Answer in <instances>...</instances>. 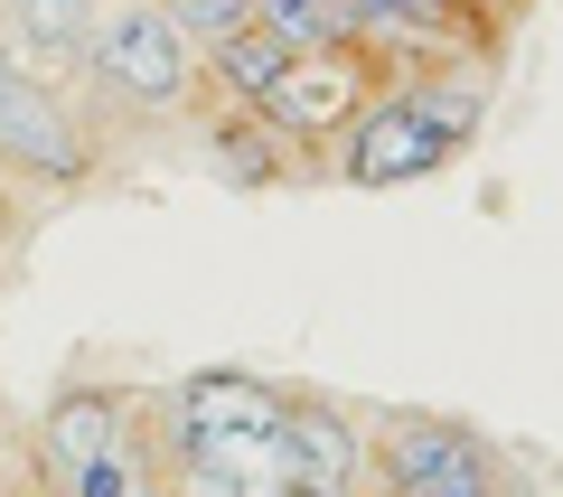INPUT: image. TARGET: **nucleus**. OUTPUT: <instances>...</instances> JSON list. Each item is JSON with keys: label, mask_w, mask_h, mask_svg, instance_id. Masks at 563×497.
<instances>
[{"label": "nucleus", "mask_w": 563, "mask_h": 497, "mask_svg": "<svg viewBox=\"0 0 563 497\" xmlns=\"http://www.w3.org/2000/svg\"><path fill=\"white\" fill-rule=\"evenodd\" d=\"M366 451H376V497H507L498 451L470 422L385 413V422H366Z\"/></svg>", "instance_id": "20e7f679"}, {"label": "nucleus", "mask_w": 563, "mask_h": 497, "mask_svg": "<svg viewBox=\"0 0 563 497\" xmlns=\"http://www.w3.org/2000/svg\"><path fill=\"white\" fill-rule=\"evenodd\" d=\"M376 66H385V57H376V47H357V38L301 47V57L254 95V113L273 122L291 151H339V141L357 132V113L376 103Z\"/></svg>", "instance_id": "7ed1b4c3"}, {"label": "nucleus", "mask_w": 563, "mask_h": 497, "mask_svg": "<svg viewBox=\"0 0 563 497\" xmlns=\"http://www.w3.org/2000/svg\"><path fill=\"white\" fill-rule=\"evenodd\" d=\"M207 151H217V169H225L235 188H282V179H291V159H301L273 122L254 113V103H225V113L207 122Z\"/></svg>", "instance_id": "6e6552de"}, {"label": "nucleus", "mask_w": 563, "mask_h": 497, "mask_svg": "<svg viewBox=\"0 0 563 497\" xmlns=\"http://www.w3.org/2000/svg\"><path fill=\"white\" fill-rule=\"evenodd\" d=\"M0 169L57 179V188H76L85 169H95V141L76 132V103H57V85H47L38 66H20V57L0 76Z\"/></svg>", "instance_id": "39448f33"}, {"label": "nucleus", "mask_w": 563, "mask_h": 497, "mask_svg": "<svg viewBox=\"0 0 563 497\" xmlns=\"http://www.w3.org/2000/svg\"><path fill=\"white\" fill-rule=\"evenodd\" d=\"M291 57H301V47H282L263 20H244V29H225V38L207 47V85H217L225 103H254L263 85H273L282 66H291Z\"/></svg>", "instance_id": "1a4fd4ad"}, {"label": "nucleus", "mask_w": 563, "mask_h": 497, "mask_svg": "<svg viewBox=\"0 0 563 497\" xmlns=\"http://www.w3.org/2000/svg\"><path fill=\"white\" fill-rule=\"evenodd\" d=\"M85 76H95L103 95H122L132 113H179L207 85V57L179 29L169 0H103L95 38H85Z\"/></svg>", "instance_id": "f03ea898"}, {"label": "nucleus", "mask_w": 563, "mask_h": 497, "mask_svg": "<svg viewBox=\"0 0 563 497\" xmlns=\"http://www.w3.org/2000/svg\"><path fill=\"white\" fill-rule=\"evenodd\" d=\"M479 122H488V66L479 57L413 66V76L376 85L357 132L339 141V169H347V188H413L432 169H451L479 141Z\"/></svg>", "instance_id": "f257e3e1"}, {"label": "nucleus", "mask_w": 563, "mask_h": 497, "mask_svg": "<svg viewBox=\"0 0 563 497\" xmlns=\"http://www.w3.org/2000/svg\"><path fill=\"white\" fill-rule=\"evenodd\" d=\"M282 460H291V497H366L376 488L366 422L329 395H282Z\"/></svg>", "instance_id": "0eeeda50"}, {"label": "nucleus", "mask_w": 563, "mask_h": 497, "mask_svg": "<svg viewBox=\"0 0 563 497\" xmlns=\"http://www.w3.org/2000/svg\"><path fill=\"white\" fill-rule=\"evenodd\" d=\"M169 10H179V0H169Z\"/></svg>", "instance_id": "9b49d317"}, {"label": "nucleus", "mask_w": 563, "mask_h": 497, "mask_svg": "<svg viewBox=\"0 0 563 497\" xmlns=\"http://www.w3.org/2000/svg\"><path fill=\"white\" fill-rule=\"evenodd\" d=\"M141 422H151V404L122 395V385H66V395L38 413V441H29V451H38L47 497H66L85 470H95V460H113Z\"/></svg>", "instance_id": "423d86ee"}, {"label": "nucleus", "mask_w": 563, "mask_h": 497, "mask_svg": "<svg viewBox=\"0 0 563 497\" xmlns=\"http://www.w3.org/2000/svg\"><path fill=\"white\" fill-rule=\"evenodd\" d=\"M103 0H10V29H20V66L38 57H76L85 66V38H95Z\"/></svg>", "instance_id": "9d476101"}]
</instances>
